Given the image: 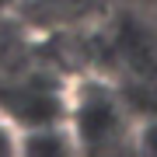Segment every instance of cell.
<instances>
[{"label": "cell", "instance_id": "1", "mask_svg": "<svg viewBox=\"0 0 157 157\" xmlns=\"http://www.w3.org/2000/svg\"><path fill=\"white\" fill-rule=\"evenodd\" d=\"M67 129L77 154H129L136 140V112L105 80H73L67 94Z\"/></svg>", "mask_w": 157, "mask_h": 157}, {"label": "cell", "instance_id": "2", "mask_svg": "<svg viewBox=\"0 0 157 157\" xmlns=\"http://www.w3.org/2000/svg\"><path fill=\"white\" fill-rule=\"evenodd\" d=\"M21 154H35V157H67L77 154V143H73L67 122H42L32 129H21Z\"/></svg>", "mask_w": 157, "mask_h": 157}, {"label": "cell", "instance_id": "3", "mask_svg": "<svg viewBox=\"0 0 157 157\" xmlns=\"http://www.w3.org/2000/svg\"><path fill=\"white\" fill-rule=\"evenodd\" d=\"M133 150H140V154H157V112L136 115V140H133Z\"/></svg>", "mask_w": 157, "mask_h": 157}, {"label": "cell", "instance_id": "4", "mask_svg": "<svg viewBox=\"0 0 157 157\" xmlns=\"http://www.w3.org/2000/svg\"><path fill=\"white\" fill-rule=\"evenodd\" d=\"M7 154H21V126L14 119L0 115V157Z\"/></svg>", "mask_w": 157, "mask_h": 157}, {"label": "cell", "instance_id": "5", "mask_svg": "<svg viewBox=\"0 0 157 157\" xmlns=\"http://www.w3.org/2000/svg\"><path fill=\"white\" fill-rule=\"evenodd\" d=\"M122 4H129L136 14H157V0H122Z\"/></svg>", "mask_w": 157, "mask_h": 157}, {"label": "cell", "instance_id": "6", "mask_svg": "<svg viewBox=\"0 0 157 157\" xmlns=\"http://www.w3.org/2000/svg\"><path fill=\"white\" fill-rule=\"evenodd\" d=\"M17 4H21V0H0V14H7V11H14Z\"/></svg>", "mask_w": 157, "mask_h": 157}]
</instances>
